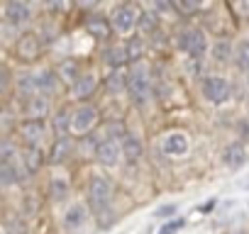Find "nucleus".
Segmentation results:
<instances>
[{
    "mask_svg": "<svg viewBox=\"0 0 249 234\" xmlns=\"http://www.w3.org/2000/svg\"><path fill=\"white\" fill-rule=\"evenodd\" d=\"M154 93V81H152V71L144 61L132 64V68L127 71V95L132 100L135 107H144L152 100Z\"/></svg>",
    "mask_w": 249,
    "mask_h": 234,
    "instance_id": "f257e3e1",
    "label": "nucleus"
},
{
    "mask_svg": "<svg viewBox=\"0 0 249 234\" xmlns=\"http://www.w3.org/2000/svg\"><path fill=\"white\" fill-rule=\"evenodd\" d=\"M176 47L188 56V61H203L210 51V42L203 27H186L176 37Z\"/></svg>",
    "mask_w": 249,
    "mask_h": 234,
    "instance_id": "f03ea898",
    "label": "nucleus"
},
{
    "mask_svg": "<svg viewBox=\"0 0 249 234\" xmlns=\"http://www.w3.org/2000/svg\"><path fill=\"white\" fill-rule=\"evenodd\" d=\"M140 17H142V8L135 5V3H120L107 15L112 32L115 34H122V37H127L135 30H140Z\"/></svg>",
    "mask_w": 249,
    "mask_h": 234,
    "instance_id": "7ed1b4c3",
    "label": "nucleus"
},
{
    "mask_svg": "<svg viewBox=\"0 0 249 234\" xmlns=\"http://www.w3.org/2000/svg\"><path fill=\"white\" fill-rule=\"evenodd\" d=\"M100 125V110L90 102H78L71 110V134L73 137H88Z\"/></svg>",
    "mask_w": 249,
    "mask_h": 234,
    "instance_id": "20e7f679",
    "label": "nucleus"
},
{
    "mask_svg": "<svg viewBox=\"0 0 249 234\" xmlns=\"http://www.w3.org/2000/svg\"><path fill=\"white\" fill-rule=\"evenodd\" d=\"M200 95L205 98V102L220 107V105H225V102L232 98V85H230V81H227L225 76H220V73H208V76H203V81H200Z\"/></svg>",
    "mask_w": 249,
    "mask_h": 234,
    "instance_id": "39448f33",
    "label": "nucleus"
},
{
    "mask_svg": "<svg viewBox=\"0 0 249 234\" xmlns=\"http://www.w3.org/2000/svg\"><path fill=\"white\" fill-rule=\"evenodd\" d=\"M112 195H115L112 178L105 176V173H93L90 181H88V202H90V207L112 205Z\"/></svg>",
    "mask_w": 249,
    "mask_h": 234,
    "instance_id": "423d86ee",
    "label": "nucleus"
},
{
    "mask_svg": "<svg viewBox=\"0 0 249 234\" xmlns=\"http://www.w3.org/2000/svg\"><path fill=\"white\" fill-rule=\"evenodd\" d=\"M73 154H78L76 139H73L71 134H69V137H56L54 144H52V149H49V154H47V164L61 166V164H66Z\"/></svg>",
    "mask_w": 249,
    "mask_h": 234,
    "instance_id": "0eeeda50",
    "label": "nucleus"
},
{
    "mask_svg": "<svg viewBox=\"0 0 249 234\" xmlns=\"http://www.w3.org/2000/svg\"><path fill=\"white\" fill-rule=\"evenodd\" d=\"M42 47H44V42H42V37H39L37 32H25V34L18 39V44H15V54H18L22 61H35V59H39Z\"/></svg>",
    "mask_w": 249,
    "mask_h": 234,
    "instance_id": "6e6552de",
    "label": "nucleus"
},
{
    "mask_svg": "<svg viewBox=\"0 0 249 234\" xmlns=\"http://www.w3.org/2000/svg\"><path fill=\"white\" fill-rule=\"evenodd\" d=\"M86 219H88V207H86V202H71V205L64 210V215H61V227H64V232L73 234V232H78V229L86 224Z\"/></svg>",
    "mask_w": 249,
    "mask_h": 234,
    "instance_id": "1a4fd4ad",
    "label": "nucleus"
},
{
    "mask_svg": "<svg viewBox=\"0 0 249 234\" xmlns=\"http://www.w3.org/2000/svg\"><path fill=\"white\" fill-rule=\"evenodd\" d=\"M249 161V151H247V144L244 142H230L225 149H222V164L230 168V171H237L242 168L244 164Z\"/></svg>",
    "mask_w": 249,
    "mask_h": 234,
    "instance_id": "9d476101",
    "label": "nucleus"
},
{
    "mask_svg": "<svg viewBox=\"0 0 249 234\" xmlns=\"http://www.w3.org/2000/svg\"><path fill=\"white\" fill-rule=\"evenodd\" d=\"M95 161L100 164V166H105V168H115V166H120L122 161H124V156H122V149H120V142H100V147H98V151H95Z\"/></svg>",
    "mask_w": 249,
    "mask_h": 234,
    "instance_id": "9b49d317",
    "label": "nucleus"
},
{
    "mask_svg": "<svg viewBox=\"0 0 249 234\" xmlns=\"http://www.w3.org/2000/svg\"><path fill=\"white\" fill-rule=\"evenodd\" d=\"M18 132L27 147H39L42 139L47 137V125H44V120H25V122H20Z\"/></svg>",
    "mask_w": 249,
    "mask_h": 234,
    "instance_id": "f8f14e48",
    "label": "nucleus"
},
{
    "mask_svg": "<svg viewBox=\"0 0 249 234\" xmlns=\"http://www.w3.org/2000/svg\"><path fill=\"white\" fill-rule=\"evenodd\" d=\"M188 147H191V144H188L186 132H178V130L169 132V134L164 137V142H161L164 154L171 156V159H181V156H186V154H188Z\"/></svg>",
    "mask_w": 249,
    "mask_h": 234,
    "instance_id": "ddd939ff",
    "label": "nucleus"
},
{
    "mask_svg": "<svg viewBox=\"0 0 249 234\" xmlns=\"http://www.w3.org/2000/svg\"><path fill=\"white\" fill-rule=\"evenodd\" d=\"M120 149H122L124 161H130V164H137V161L144 156V144H142V139H140L135 132H127V134L122 137Z\"/></svg>",
    "mask_w": 249,
    "mask_h": 234,
    "instance_id": "4468645a",
    "label": "nucleus"
},
{
    "mask_svg": "<svg viewBox=\"0 0 249 234\" xmlns=\"http://www.w3.org/2000/svg\"><path fill=\"white\" fill-rule=\"evenodd\" d=\"M5 20L15 27L20 25H27L32 20V8L27 3H22V0H10V3L5 5Z\"/></svg>",
    "mask_w": 249,
    "mask_h": 234,
    "instance_id": "2eb2a0df",
    "label": "nucleus"
},
{
    "mask_svg": "<svg viewBox=\"0 0 249 234\" xmlns=\"http://www.w3.org/2000/svg\"><path fill=\"white\" fill-rule=\"evenodd\" d=\"M98 83H100V76H98L95 71H83V76H81V78L73 83V88H71V95H73L76 100L90 98V95L95 93Z\"/></svg>",
    "mask_w": 249,
    "mask_h": 234,
    "instance_id": "dca6fc26",
    "label": "nucleus"
},
{
    "mask_svg": "<svg viewBox=\"0 0 249 234\" xmlns=\"http://www.w3.org/2000/svg\"><path fill=\"white\" fill-rule=\"evenodd\" d=\"M52 110V102L47 95H32L25 100V115H27V120H44V117L49 115Z\"/></svg>",
    "mask_w": 249,
    "mask_h": 234,
    "instance_id": "f3484780",
    "label": "nucleus"
},
{
    "mask_svg": "<svg viewBox=\"0 0 249 234\" xmlns=\"http://www.w3.org/2000/svg\"><path fill=\"white\" fill-rule=\"evenodd\" d=\"M208 56H210L215 64H230L232 56H234V44H232L227 37H217V39H213Z\"/></svg>",
    "mask_w": 249,
    "mask_h": 234,
    "instance_id": "a211bd4d",
    "label": "nucleus"
},
{
    "mask_svg": "<svg viewBox=\"0 0 249 234\" xmlns=\"http://www.w3.org/2000/svg\"><path fill=\"white\" fill-rule=\"evenodd\" d=\"M86 32H88L90 37L100 39V42H107V39L115 34L112 27H110V20H107V17H100V15H90V17L86 20Z\"/></svg>",
    "mask_w": 249,
    "mask_h": 234,
    "instance_id": "6ab92c4d",
    "label": "nucleus"
},
{
    "mask_svg": "<svg viewBox=\"0 0 249 234\" xmlns=\"http://www.w3.org/2000/svg\"><path fill=\"white\" fill-rule=\"evenodd\" d=\"M54 71H56L59 81H61V83H66L69 88H73V83H76V81L83 76V71H81V64H78L76 59H64V61H61V64H59Z\"/></svg>",
    "mask_w": 249,
    "mask_h": 234,
    "instance_id": "aec40b11",
    "label": "nucleus"
},
{
    "mask_svg": "<svg viewBox=\"0 0 249 234\" xmlns=\"http://www.w3.org/2000/svg\"><path fill=\"white\" fill-rule=\"evenodd\" d=\"M103 61L110 66V71H115V68H122L124 64L130 61L127 47H124V44H110V47L103 51Z\"/></svg>",
    "mask_w": 249,
    "mask_h": 234,
    "instance_id": "412c9836",
    "label": "nucleus"
},
{
    "mask_svg": "<svg viewBox=\"0 0 249 234\" xmlns=\"http://www.w3.org/2000/svg\"><path fill=\"white\" fill-rule=\"evenodd\" d=\"M59 76H56V71L54 68H44V71H39L37 73V93L39 95H54L56 90H59Z\"/></svg>",
    "mask_w": 249,
    "mask_h": 234,
    "instance_id": "4be33fe9",
    "label": "nucleus"
},
{
    "mask_svg": "<svg viewBox=\"0 0 249 234\" xmlns=\"http://www.w3.org/2000/svg\"><path fill=\"white\" fill-rule=\"evenodd\" d=\"M47 164V154L42 151V147H27L22 154V168L27 173H37L42 171V166Z\"/></svg>",
    "mask_w": 249,
    "mask_h": 234,
    "instance_id": "5701e85b",
    "label": "nucleus"
},
{
    "mask_svg": "<svg viewBox=\"0 0 249 234\" xmlns=\"http://www.w3.org/2000/svg\"><path fill=\"white\" fill-rule=\"evenodd\" d=\"M103 83H105V90H107V93H112V95L127 93V71H124V68L107 71V76L103 78Z\"/></svg>",
    "mask_w": 249,
    "mask_h": 234,
    "instance_id": "b1692460",
    "label": "nucleus"
},
{
    "mask_svg": "<svg viewBox=\"0 0 249 234\" xmlns=\"http://www.w3.org/2000/svg\"><path fill=\"white\" fill-rule=\"evenodd\" d=\"M130 130L124 127V122H120V120H107L105 125H103V130L98 132V137L100 139H105V142H122V137L127 134Z\"/></svg>",
    "mask_w": 249,
    "mask_h": 234,
    "instance_id": "393cba45",
    "label": "nucleus"
},
{
    "mask_svg": "<svg viewBox=\"0 0 249 234\" xmlns=\"http://www.w3.org/2000/svg\"><path fill=\"white\" fill-rule=\"evenodd\" d=\"M232 64L237 71L247 73L249 71V37H242L237 44H234V56H232Z\"/></svg>",
    "mask_w": 249,
    "mask_h": 234,
    "instance_id": "a878e982",
    "label": "nucleus"
},
{
    "mask_svg": "<svg viewBox=\"0 0 249 234\" xmlns=\"http://www.w3.org/2000/svg\"><path fill=\"white\" fill-rule=\"evenodd\" d=\"M52 130L56 137H69L71 134V110L61 107L59 112H54L52 117Z\"/></svg>",
    "mask_w": 249,
    "mask_h": 234,
    "instance_id": "bb28decb",
    "label": "nucleus"
},
{
    "mask_svg": "<svg viewBox=\"0 0 249 234\" xmlns=\"http://www.w3.org/2000/svg\"><path fill=\"white\" fill-rule=\"evenodd\" d=\"M71 195V183L66 181V178H61V176H54L52 181H49V198L54 200V202H61V200H66Z\"/></svg>",
    "mask_w": 249,
    "mask_h": 234,
    "instance_id": "cd10ccee",
    "label": "nucleus"
},
{
    "mask_svg": "<svg viewBox=\"0 0 249 234\" xmlns=\"http://www.w3.org/2000/svg\"><path fill=\"white\" fill-rule=\"evenodd\" d=\"M90 210H93L95 224H98L100 229H110V227L115 224V219H117V215H115V207H112V205H100V207H90Z\"/></svg>",
    "mask_w": 249,
    "mask_h": 234,
    "instance_id": "c85d7f7f",
    "label": "nucleus"
},
{
    "mask_svg": "<svg viewBox=\"0 0 249 234\" xmlns=\"http://www.w3.org/2000/svg\"><path fill=\"white\" fill-rule=\"evenodd\" d=\"M18 90L20 95H25V100L37 95V73H22L18 78Z\"/></svg>",
    "mask_w": 249,
    "mask_h": 234,
    "instance_id": "c756f323",
    "label": "nucleus"
},
{
    "mask_svg": "<svg viewBox=\"0 0 249 234\" xmlns=\"http://www.w3.org/2000/svg\"><path fill=\"white\" fill-rule=\"evenodd\" d=\"M159 13L154 10V8H149V10H144L142 8V17H140V30L142 32H157L159 30Z\"/></svg>",
    "mask_w": 249,
    "mask_h": 234,
    "instance_id": "7c9ffc66",
    "label": "nucleus"
},
{
    "mask_svg": "<svg viewBox=\"0 0 249 234\" xmlns=\"http://www.w3.org/2000/svg\"><path fill=\"white\" fill-rule=\"evenodd\" d=\"M18 159V144L13 139H0V161L3 164H15Z\"/></svg>",
    "mask_w": 249,
    "mask_h": 234,
    "instance_id": "2f4dec72",
    "label": "nucleus"
},
{
    "mask_svg": "<svg viewBox=\"0 0 249 234\" xmlns=\"http://www.w3.org/2000/svg\"><path fill=\"white\" fill-rule=\"evenodd\" d=\"M127 54H130V61H142L144 59V49H147V44H144V39H140V37H135V39H130L127 44Z\"/></svg>",
    "mask_w": 249,
    "mask_h": 234,
    "instance_id": "473e14b6",
    "label": "nucleus"
},
{
    "mask_svg": "<svg viewBox=\"0 0 249 234\" xmlns=\"http://www.w3.org/2000/svg\"><path fill=\"white\" fill-rule=\"evenodd\" d=\"M176 215H178V205H176V202H166V205H161V207L154 210V219H166V222H171Z\"/></svg>",
    "mask_w": 249,
    "mask_h": 234,
    "instance_id": "72a5a7b5",
    "label": "nucleus"
},
{
    "mask_svg": "<svg viewBox=\"0 0 249 234\" xmlns=\"http://www.w3.org/2000/svg\"><path fill=\"white\" fill-rule=\"evenodd\" d=\"M200 8H203L200 3H191V0H174L176 15H193V13H198Z\"/></svg>",
    "mask_w": 249,
    "mask_h": 234,
    "instance_id": "f704fd0d",
    "label": "nucleus"
},
{
    "mask_svg": "<svg viewBox=\"0 0 249 234\" xmlns=\"http://www.w3.org/2000/svg\"><path fill=\"white\" fill-rule=\"evenodd\" d=\"M10 83H13V73H10V68L0 64V95H5V93H8Z\"/></svg>",
    "mask_w": 249,
    "mask_h": 234,
    "instance_id": "c9c22d12",
    "label": "nucleus"
},
{
    "mask_svg": "<svg viewBox=\"0 0 249 234\" xmlns=\"http://www.w3.org/2000/svg\"><path fill=\"white\" fill-rule=\"evenodd\" d=\"M181 229H183V219H181V217H176V219L166 222V224L159 229V234H178Z\"/></svg>",
    "mask_w": 249,
    "mask_h": 234,
    "instance_id": "e433bc0d",
    "label": "nucleus"
},
{
    "mask_svg": "<svg viewBox=\"0 0 249 234\" xmlns=\"http://www.w3.org/2000/svg\"><path fill=\"white\" fill-rule=\"evenodd\" d=\"M232 13H237L242 20H249V3H234L232 5Z\"/></svg>",
    "mask_w": 249,
    "mask_h": 234,
    "instance_id": "4c0bfd02",
    "label": "nucleus"
},
{
    "mask_svg": "<svg viewBox=\"0 0 249 234\" xmlns=\"http://www.w3.org/2000/svg\"><path fill=\"white\" fill-rule=\"evenodd\" d=\"M239 137H242L239 142H249V122L247 120L239 122Z\"/></svg>",
    "mask_w": 249,
    "mask_h": 234,
    "instance_id": "58836bf2",
    "label": "nucleus"
},
{
    "mask_svg": "<svg viewBox=\"0 0 249 234\" xmlns=\"http://www.w3.org/2000/svg\"><path fill=\"white\" fill-rule=\"evenodd\" d=\"M230 234H249V229H247V227H239V229H234V232H230Z\"/></svg>",
    "mask_w": 249,
    "mask_h": 234,
    "instance_id": "ea45409f",
    "label": "nucleus"
},
{
    "mask_svg": "<svg viewBox=\"0 0 249 234\" xmlns=\"http://www.w3.org/2000/svg\"><path fill=\"white\" fill-rule=\"evenodd\" d=\"M0 234H10V227H5V224H0Z\"/></svg>",
    "mask_w": 249,
    "mask_h": 234,
    "instance_id": "a19ab883",
    "label": "nucleus"
},
{
    "mask_svg": "<svg viewBox=\"0 0 249 234\" xmlns=\"http://www.w3.org/2000/svg\"><path fill=\"white\" fill-rule=\"evenodd\" d=\"M3 166H5V164H3V161H0V173H3Z\"/></svg>",
    "mask_w": 249,
    "mask_h": 234,
    "instance_id": "79ce46f5",
    "label": "nucleus"
}]
</instances>
